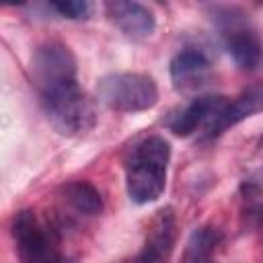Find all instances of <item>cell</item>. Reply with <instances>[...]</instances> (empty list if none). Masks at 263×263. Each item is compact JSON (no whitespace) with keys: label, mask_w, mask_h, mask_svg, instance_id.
<instances>
[{"label":"cell","mask_w":263,"mask_h":263,"mask_svg":"<svg viewBox=\"0 0 263 263\" xmlns=\"http://www.w3.org/2000/svg\"><path fill=\"white\" fill-rule=\"evenodd\" d=\"M171 146L160 136H148L136 142L125 158V189L134 203L156 201L166 187V166Z\"/></svg>","instance_id":"cell-1"},{"label":"cell","mask_w":263,"mask_h":263,"mask_svg":"<svg viewBox=\"0 0 263 263\" xmlns=\"http://www.w3.org/2000/svg\"><path fill=\"white\" fill-rule=\"evenodd\" d=\"M43 113L62 136H78L95 125V109L78 80L64 82L39 92Z\"/></svg>","instance_id":"cell-2"},{"label":"cell","mask_w":263,"mask_h":263,"mask_svg":"<svg viewBox=\"0 0 263 263\" xmlns=\"http://www.w3.org/2000/svg\"><path fill=\"white\" fill-rule=\"evenodd\" d=\"M214 23L228 55L240 70L253 72L263 64V43L242 10L234 6H218L214 8Z\"/></svg>","instance_id":"cell-3"},{"label":"cell","mask_w":263,"mask_h":263,"mask_svg":"<svg viewBox=\"0 0 263 263\" xmlns=\"http://www.w3.org/2000/svg\"><path fill=\"white\" fill-rule=\"evenodd\" d=\"M97 99L111 111L138 113L156 105L158 86L148 74L117 72L107 74L97 82Z\"/></svg>","instance_id":"cell-4"},{"label":"cell","mask_w":263,"mask_h":263,"mask_svg":"<svg viewBox=\"0 0 263 263\" xmlns=\"http://www.w3.org/2000/svg\"><path fill=\"white\" fill-rule=\"evenodd\" d=\"M12 238L21 263H62L58 234L37 212L21 210L14 216Z\"/></svg>","instance_id":"cell-5"},{"label":"cell","mask_w":263,"mask_h":263,"mask_svg":"<svg viewBox=\"0 0 263 263\" xmlns=\"http://www.w3.org/2000/svg\"><path fill=\"white\" fill-rule=\"evenodd\" d=\"M31 78L39 92L76 80V58L70 47L60 41L39 45L31 58Z\"/></svg>","instance_id":"cell-6"},{"label":"cell","mask_w":263,"mask_h":263,"mask_svg":"<svg viewBox=\"0 0 263 263\" xmlns=\"http://www.w3.org/2000/svg\"><path fill=\"white\" fill-rule=\"evenodd\" d=\"M175 240H177V220L173 208H162L148 224L142 251L127 263H164L173 253Z\"/></svg>","instance_id":"cell-7"},{"label":"cell","mask_w":263,"mask_h":263,"mask_svg":"<svg viewBox=\"0 0 263 263\" xmlns=\"http://www.w3.org/2000/svg\"><path fill=\"white\" fill-rule=\"evenodd\" d=\"M261 111H263V84H251L238 97H234L232 101H226V105L203 127V134L208 138H214V136L222 134L224 129H228Z\"/></svg>","instance_id":"cell-8"},{"label":"cell","mask_w":263,"mask_h":263,"mask_svg":"<svg viewBox=\"0 0 263 263\" xmlns=\"http://www.w3.org/2000/svg\"><path fill=\"white\" fill-rule=\"evenodd\" d=\"M105 10L111 23L132 41H144L156 29V18L152 10L140 2L113 0L105 4Z\"/></svg>","instance_id":"cell-9"},{"label":"cell","mask_w":263,"mask_h":263,"mask_svg":"<svg viewBox=\"0 0 263 263\" xmlns=\"http://www.w3.org/2000/svg\"><path fill=\"white\" fill-rule=\"evenodd\" d=\"M212 64L208 55L197 47H185L171 60V78L177 90L191 92L201 88L210 80Z\"/></svg>","instance_id":"cell-10"},{"label":"cell","mask_w":263,"mask_h":263,"mask_svg":"<svg viewBox=\"0 0 263 263\" xmlns=\"http://www.w3.org/2000/svg\"><path fill=\"white\" fill-rule=\"evenodd\" d=\"M224 105L226 97L222 95H201L175 115V119L171 121V132L179 138H187L199 127H205Z\"/></svg>","instance_id":"cell-11"},{"label":"cell","mask_w":263,"mask_h":263,"mask_svg":"<svg viewBox=\"0 0 263 263\" xmlns=\"http://www.w3.org/2000/svg\"><path fill=\"white\" fill-rule=\"evenodd\" d=\"M220 242H222V232L216 226L212 224L197 226L189 234L179 263H212Z\"/></svg>","instance_id":"cell-12"},{"label":"cell","mask_w":263,"mask_h":263,"mask_svg":"<svg viewBox=\"0 0 263 263\" xmlns=\"http://www.w3.org/2000/svg\"><path fill=\"white\" fill-rule=\"evenodd\" d=\"M62 197L78 214L97 216L103 212V197H101L99 189L95 185H90L88 181H72V183L64 185Z\"/></svg>","instance_id":"cell-13"},{"label":"cell","mask_w":263,"mask_h":263,"mask_svg":"<svg viewBox=\"0 0 263 263\" xmlns=\"http://www.w3.org/2000/svg\"><path fill=\"white\" fill-rule=\"evenodd\" d=\"M240 216L242 222L251 228H259L263 226V187L253 183V181H245L240 187Z\"/></svg>","instance_id":"cell-14"},{"label":"cell","mask_w":263,"mask_h":263,"mask_svg":"<svg viewBox=\"0 0 263 263\" xmlns=\"http://www.w3.org/2000/svg\"><path fill=\"white\" fill-rule=\"evenodd\" d=\"M49 6L60 16L70 21H86L92 14V4L86 0H64V2H51Z\"/></svg>","instance_id":"cell-15"}]
</instances>
